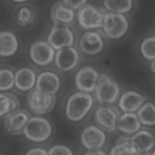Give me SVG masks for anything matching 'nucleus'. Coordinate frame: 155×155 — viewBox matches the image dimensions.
I'll return each mask as SVG.
<instances>
[{
  "label": "nucleus",
  "instance_id": "obj_21",
  "mask_svg": "<svg viewBox=\"0 0 155 155\" xmlns=\"http://www.w3.org/2000/svg\"><path fill=\"white\" fill-rule=\"evenodd\" d=\"M18 48L16 36L10 31L0 32V55L10 56L14 54Z\"/></svg>",
  "mask_w": 155,
  "mask_h": 155
},
{
  "label": "nucleus",
  "instance_id": "obj_31",
  "mask_svg": "<svg viewBox=\"0 0 155 155\" xmlns=\"http://www.w3.org/2000/svg\"><path fill=\"white\" fill-rule=\"evenodd\" d=\"M25 155H48V154L45 149L40 147H35L30 149Z\"/></svg>",
  "mask_w": 155,
  "mask_h": 155
},
{
  "label": "nucleus",
  "instance_id": "obj_2",
  "mask_svg": "<svg viewBox=\"0 0 155 155\" xmlns=\"http://www.w3.org/2000/svg\"><path fill=\"white\" fill-rule=\"evenodd\" d=\"M51 131V125L47 119L40 116H35L29 119L22 133L33 142H42L50 137Z\"/></svg>",
  "mask_w": 155,
  "mask_h": 155
},
{
  "label": "nucleus",
  "instance_id": "obj_26",
  "mask_svg": "<svg viewBox=\"0 0 155 155\" xmlns=\"http://www.w3.org/2000/svg\"><path fill=\"white\" fill-rule=\"evenodd\" d=\"M140 52L147 60L153 61L155 58V38L150 36L145 38L141 43Z\"/></svg>",
  "mask_w": 155,
  "mask_h": 155
},
{
  "label": "nucleus",
  "instance_id": "obj_7",
  "mask_svg": "<svg viewBox=\"0 0 155 155\" xmlns=\"http://www.w3.org/2000/svg\"><path fill=\"white\" fill-rule=\"evenodd\" d=\"M120 113L117 108L105 105L99 107L95 112L94 119L96 123L103 131L113 133L117 130V122Z\"/></svg>",
  "mask_w": 155,
  "mask_h": 155
},
{
  "label": "nucleus",
  "instance_id": "obj_35",
  "mask_svg": "<svg viewBox=\"0 0 155 155\" xmlns=\"http://www.w3.org/2000/svg\"><path fill=\"white\" fill-rule=\"evenodd\" d=\"M12 1H15V2H23L27 1V0H12Z\"/></svg>",
  "mask_w": 155,
  "mask_h": 155
},
{
  "label": "nucleus",
  "instance_id": "obj_6",
  "mask_svg": "<svg viewBox=\"0 0 155 155\" xmlns=\"http://www.w3.org/2000/svg\"><path fill=\"white\" fill-rule=\"evenodd\" d=\"M48 43L54 50L71 47L74 38L68 26L59 23H54L47 38Z\"/></svg>",
  "mask_w": 155,
  "mask_h": 155
},
{
  "label": "nucleus",
  "instance_id": "obj_3",
  "mask_svg": "<svg viewBox=\"0 0 155 155\" xmlns=\"http://www.w3.org/2000/svg\"><path fill=\"white\" fill-rule=\"evenodd\" d=\"M94 90L96 98L101 104H111L117 101L120 94L118 84L105 74H99Z\"/></svg>",
  "mask_w": 155,
  "mask_h": 155
},
{
  "label": "nucleus",
  "instance_id": "obj_25",
  "mask_svg": "<svg viewBox=\"0 0 155 155\" xmlns=\"http://www.w3.org/2000/svg\"><path fill=\"white\" fill-rule=\"evenodd\" d=\"M104 5L110 12L122 14L131 10L133 0H104Z\"/></svg>",
  "mask_w": 155,
  "mask_h": 155
},
{
  "label": "nucleus",
  "instance_id": "obj_34",
  "mask_svg": "<svg viewBox=\"0 0 155 155\" xmlns=\"http://www.w3.org/2000/svg\"><path fill=\"white\" fill-rule=\"evenodd\" d=\"M139 155H154V151L153 150L151 152L149 153H145V154H140Z\"/></svg>",
  "mask_w": 155,
  "mask_h": 155
},
{
  "label": "nucleus",
  "instance_id": "obj_10",
  "mask_svg": "<svg viewBox=\"0 0 155 155\" xmlns=\"http://www.w3.org/2000/svg\"><path fill=\"white\" fill-rule=\"evenodd\" d=\"M106 139L104 131L95 125L86 127L81 136L82 145L89 150H100L104 145Z\"/></svg>",
  "mask_w": 155,
  "mask_h": 155
},
{
  "label": "nucleus",
  "instance_id": "obj_13",
  "mask_svg": "<svg viewBox=\"0 0 155 155\" xmlns=\"http://www.w3.org/2000/svg\"><path fill=\"white\" fill-rule=\"evenodd\" d=\"M98 78L99 74L94 68L91 67H83L76 75V87L81 91L91 92L94 90Z\"/></svg>",
  "mask_w": 155,
  "mask_h": 155
},
{
  "label": "nucleus",
  "instance_id": "obj_20",
  "mask_svg": "<svg viewBox=\"0 0 155 155\" xmlns=\"http://www.w3.org/2000/svg\"><path fill=\"white\" fill-rule=\"evenodd\" d=\"M51 16L54 23L70 26L74 22V13L73 9L61 3H58L53 6Z\"/></svg>",
  "mask_w": 155,
  "mask_h": 155
},
{
  "label": "nucleus",
  "instance_id": "obj_4",
  "mask_svg": "<svg viewBox=\"0 0 155 155\" xmlns=\"http://www.w3.org/2000/svg\"><path fill=\"white\" fill-rule=\"evenodd\" d=\"M128 26V21L122 14L108 12L104 15L102 27L105 35L111 39H116L123 36Z\"/></svg>",
  "mask_w": 155,
  "mask_h": 155
},
{
  "label": "nucleus",
  "instance_id": "obj_28",
  "mask_svg": "<svg viewBox=\"0 0 155 155\" xmlns=\"http://www.w3.org/2000/svg\"><path fill=\"white\" fill-rule=\"evenodd\" d=\"M15 85V74L7 68L0 70V90L6 91L11 89Z\"/></svg>",
  "mask_w": 155,
  "mask_h": 155
},
{
  "label": "nucleus",
  "instance_id": "obj_23",
  "mask_svg": "<svg viewBox=\"0 0 155 155\" xmlns=\"http://www.w3.org/2000/svg\"><path fill=\"white\" fill-rule=\"evenodd\" d=\"M19 105L16 97L10 93H0V117L16 110Z\"/></svg>",
  "mask_w": 155,
  "mask_h": 155
},
{
  "label": "nucleus",
  "instance_id": "obj_27",
  "mask_svg": "<svg viewBox=\"0 0 155 155\" xmlns=\"http://www.w3.org/2000/svg\"><path fill=\"white\" fill-rule=\"evenodd\" d=\"M35 13L27 7H22L18 11L16 20L18 24L21 26H28L35 21Z\"/></svg>",
  "mask_w": 155,
  "mask_h": 155
},
{
  "label": "nucleus",
  "instance_id": "obj_14",
  "mask_svg": "<svg viewBox=\"0 0 155 155\" xmlns=\"http://www.w3.org/2000/svg\"><path fill=\"white\" fill-rule=\"evenodd\" d=\"M81 50L88 55H95L104 48V41L99 33L96 31L85 32L79 41Z\"/></svg>",
  "mask_w": 155,
  "mask_h": 155
},
{
  "label": "nucleus",
  "instance_id": "obj_29",
  "mask_svg": "<svg viewBox=\"0 0 155 155\" xmlns=\"http://www.w3.org/2000/svg\"><path fill=\"white\" fill-rule=\"evenodd\" d=\"M48 155H73L72 151L64 145H56L47 151Z\"/></svg>",
  "mask_w": 155,
  "mask_h": 155
},
{
  "label": "nucleus",
  "instance_id": "obj_15",
  "mask_svg": "<svg viewBox=\"0 0 155 155\" xmlns=\"http://www.w3.org/2000/svg\"><path fill=\"white\" fill-rule=\"evenodd\" d=\"M61 85L59 76L52 71H46L40 73L36 77L35 88L42 92L55 94Z\"/></svg>",
  "mask_w": 155,
  "mask_h": 155
},
{
  "label": "nucleus",
  "instance_id": "obj_5",
  "mask_svg": "<svg viewBox=\"0 0 155 155\" xmlns=\"http://www.w3.org/2000/svg\"><path fill=\"white\" fill-rule=\"evenodd\" d=\"M55 94L42 92L36 88L30 90L27 102L31 111L38 114H44L50 112L56 104Z\"/></svg>",
  "mask_w": 155,
  "mask_h": 155
},
{
  "label": "nucleus",
  "instance_id": "obj_8",
  "mask_svg": "<svg viewBox=\"0 0 155 155\" xmlns=\"http://www.w3.org/2000/svg\"><path fill=\"white\" fill-rule=\"evenodd\" d=\"M30 117V114L27 110L16 109L5 115L4 120V128L10 134H21Z\"/></svg>",
  "mask_w": 155,
  "mask_h": 155
},
{
  "label": "nucleus",
  "instance_id": "obj_18",
  "mask_svg": "<svg viewBox=\"0 0 155 155\" xmlns=\"http://www.w3.org/2000/svg\"><path fill=\"white\" fill-rule=\"evenodd\" d=\"M36 80L35 72L28 67L19 69L15 74V85L22 91H28L33 88Z\"/></svg>",
  "mask_w": 155,
  "mask_h": 155
},
{
  "label": "nucleus",
  "instance_id": "obj_24",
  "mask_svg": "<svg viewBox=\"0 0 155 155\" xmlns=\"http://www.w3.org/2000/svg\"><path fill=\"white\" fill-rule=\"evenodd\" d=\"M136 148L130 142L129 137H124L112 148L110 155H139Z\"/></svg>",
  "mask_w": 155,
  "mask_h": 155
},
{
  "label": "nucleus",
  "instance_id": "obj_19",
  "mask_svg": "<svg viewBox=\"0 0 155 155\" xmlns=\"http://www.w3.org/2000/svg\"><path fill=\"white\" fill-rule=\"evenodd\" d=\"M141 124L134 113H125L120 115L117 122V129L127 134H133L140 130Z\"/></svg>",
  "mask_w": 155,
  "mask_h": 155
},
{
  "label": "nucleus",
  "instance_id": "obj_9",
  "mask_svg": "<svg viewBox=\"0 0 155 155\" xmlns=\"http://www.w3.org/2000/svg\"><path fill=\"white\" fill-rule=\"evenodd\" d=\"M104 15L94 6L84 5L78 11V20L80 25L85 29L97 28L102 25Z\"/></svg>",
  "mask_w": 155,
  "mask_h": 155
},
{
  "label": "nucleus",
  "instance_id": "obj_16",
  "mask_svg": "<svg viewBox=\"0 0 155 155\" xmlns=\"http://www.w3.org/2000/svg\"><path fill=\"white\" fill-rule=\"evenodd\" d=\"M130 142L140 154L149 153L154 147V136L150 131L139 130L129 137Z\"/></svg>",
  "mask_w": 155,
  "mask_h": 155
},
{
  "label": "nucleus",
  "instance_id": "obj_11",
  "mask_svg": "<svg viewBox=\"0 0 155 155\" xmlns=\"http://www.w3.org/2000/svg\"><path fill=\"white\" fill-rule=\"evenodd\" d=\"M54 50L50 44L42 41L34 42L30 48L31 60L37 65L46 66L50 64L54 58Z\"/></svg>",
  "mask_w": 155,
  "mask_h": 155
},
{
  "label": "nucleus",
  "instance_id": "obj_12",
  "mask_svg": "<svg viewBox=\"0 0 155 155\" xmlns=\"http://www.w3.org/2000/svg\"><path fill=\"white\" fill-rule=\"evenodd\" d=\"M79 56L76 49L72 47L58 50L54 55L55 64L57 67L63 71L73 70L78 64Z\"/></svg>",
  "mask_w": 155,
  "mask_h": 155
},
{
  "label": "nucleus",
  "instance_id": "obj_1",
  "mask_svg": "<svg viewBox=\"0 0 155 155\" xmlns=\"http://www.w3.org/2000/svg\"><path fill=\"white\" fill-rule=\"evenodd\" d=\"M93 103V98L88 93L79 91L73 94L66 104L67 117L73 122L83 119L92 108Z\"/></svg>",
  "mask_w": 155,
  "mask_h": 155
},
{
  "label": "nucleus",
  "instance_id": "obj_17",
  "mask_svg": "<svg viewBox=\"0 0 155 155\" xmlns=\"http://www.w3.org/2000/svg\"><path fill=\"white\" fill-rule=\"evenodd\" d=\"M145 100V97L140 93L129 90L124 93L120 97L119 106L125 113H134L140 108Z\"/></svg>",
  "mask_w": 155,
  "mask_h": 155
},
{
  "label": "nucleus",
  "instance_id": "obj_33",
  "mask_svg": "<svg viewBox=\"0 0 155 155\" xmlns=\"http://www.w3.org/2000/svg\"><path fill=\"white\" fill-rule=\"evenodd\" d=\"M150 68L151 70V71H153V73H154V60L152 61L151 66H150Z\"/></svg>",
  "mask_w": 155,
  "mask_h": 155
},
{
  "label": "nucleus",
  "instance_id": "obj_22",
  "mask_svg": "<svg viewBox=\"0 0 155 155\" xmlns=\"http://www.w3.org/2000/svg\"><path fill=\"white\" fill-rule=\"evenodd\" d=\"M140 124L147 126H154L155 124V109L152 102L143 104L136 114Z\"/></svg>",
  "mask_w": 155,
  "mask_h": 155
},
{
  "label": "nucleus",
  "instance_id": "obj_30",
  "mask_svg": "<svg viewBox=\"0 0 155 155\" xmlns=\"http://www.w3.org/2000/svg\"><path fill=\"white\" fill-rule=\"evenodd\" d=\"M64 5L71 9L80 8L84 6L87 0H62Z\"/></svg>",
  "mask_w": 155,
  "mask_h": 155
},
{
  "label": "nucleus",
  "instance_id": "obj_32",
  "mask_svg": "<svg viewBox=\"0 0 155 155\" xmlns=\"http://www.w3.org/2000/svg\"><path fill=\"white\" fill-rule=\"evenodd\" d=\"M85 155H107L105 153L100 150H89L85 153Z\"/></svg>",
  "mask_w": 155,
  "mask_h": 155
}]
</instances>
